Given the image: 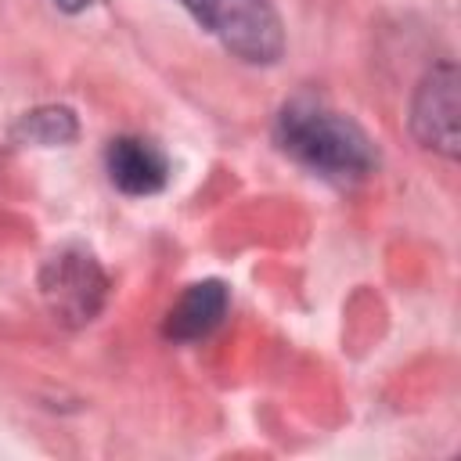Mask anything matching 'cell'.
<instances>
[{"mask_svg":"<svg viewBox=\"0 0 461 461\" xmlns=\"http://www.w3.org/2000/svg\"><path fill=\"white\" fill-rule=\"evenodd\" d=\"M411 133L421 148L454 158L457 155V68L454 61L436 65L414 90Z\"/></svg>","mask_w":461,"mask_h":461,"instance_id":"277c9868","label":"cell"},{"mask_svg":"<svg viewBox=\"0 0 461 461\" xmlns=\"http://www.w3.org/2000/svg\"><path fill=\"white\" fill-rule=\"evenodd\" d=\"M274 140L292 162L331 184H357L378 169V148L367 130L310 97H295L277 112Z\"/></svg>","mask_w":461,"mask_h":461,"instance_id":"6da1fadb","label":"cell"},{"mask_svg":"<svg viewBox=\"0 0 461 461\" xmlns=\"http://www.w3.org/2000/svg\"><path fill=\"white\" fill-rule=\"evenodd\" d=\"M79 137V122L72 115V108L65 104H43L25 112L14 126H11V140L14 144H36V148H61L72 144Z\"/></svg>","mask_w":461,"mask_h":461,"instance_id":"52a82bcc","label":"cell"},{"mask_svg":"<svg viewBox=\"0 0 461 461\" xmlns=\"http://www.w3.org/2000/svg\"><path fill=\"white\" fill-rule=\"evenodd\" d=\"M40 292H43V303L54 313V321L79 328L101 313V306L108 299V277L86 249L65 245L54 256H47V263L40 270Z\"/></svg>","mask_w":461,"mask_h":461,"instance_id":"3957f363","label":"cell"},{"mask_svg":"<svg viewBox=\"0 0 461 461\" xmlns=\"http://www.w3.org/2000/svg\"><path fill=\"white\" fill-rule=\"evenodd\" d=\"M108 180L122 194H155L169 184V158L148 137H115L104 151Z\"/></svg>","mask_w":461,"mask_h":461,"instance_id":"5b68a950","label":"cell"},{"mask_svg":"<svg viewBox=\"0 0 461 461\" xmlns=\"http://www.w3.org/2000/svg\"><path fill=\"white\" fill-rule=\"evenodd\" d=\"M238 61L274 65L285 54V25L270 0H176Z\"/></svg>","mask_w":461,"mask_h":461,"instance_id":"7a4b0ae2","label":"cell"},{"mask_svg":"<svg viewBox=\"0 0 461 461\" xmlns=\"http://www.w3.org/2000/svg\"><path fill=\"white\" fill-rule=\"evenodd\" d=\"M61 11H83V7H90V4H97V0H54Z\"/></svg>","mask_w":461,"mask_h":461,"instance_id":"ba28073f","label":"cell"},{"mask_svg":"<svg viewBox=\"0 0 461 461\" xmlns=\"http://www.w3.org/2000/svg\"><path fill=\"white\" fill-rule=\"evenodd\" d=\"M227 306H230V292H227L223 281H212V277L209 281H194L169 306L162 331L173 342H198L212 328H220V321L227 317Z\"/></svg>","mask_w":461,"mask_h":461,"instance_id":"8992f818","label":"cell"}]
</instances>
